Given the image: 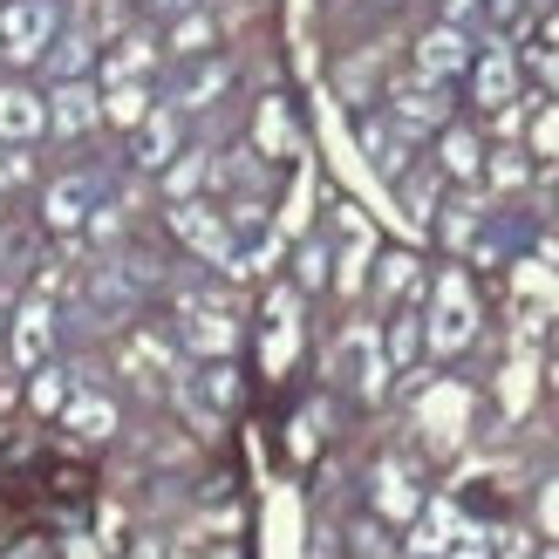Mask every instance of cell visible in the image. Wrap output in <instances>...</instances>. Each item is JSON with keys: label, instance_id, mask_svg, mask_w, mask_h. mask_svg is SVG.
Masks as SVG:
<instances>
[{"label": "cell", "instance_id": "obj_1", "mask_svg": "<svg viewBox=\"0 0 559 559\" xmlns=\"http://www.w3.org/2000/svg\"><path fill=\"white\" fill-rule=\"evenodd\" d=\"M55 41V0H8L0 8V48L14 62H41Z\"/></svg>", "mask_w": 559, "mask_h": 559}, {"label": "cell", "instance_id": "obj_2", "mask_svg": "<svg viewBox=\"0 0 559 559\" xmlns=\"http://www.w3.org/2000/svg\"><path fill=\"white\" fill-rule=\"evenodd\" d=\"M471 334H478L471 287H464V273H443V280H437V314H430V348H437V355H457Z\"/></svg>", "mask_w": 559, "mask_h": 559}, {"label": "cell", "instance_id": "obj_3", "mask_svg": "<svg viewBox=\"0 0 559 559\" xmlns=\"http://www.w3.org/2000/svg\"><path fill=\"white\" fill-rule=\"evenodd\" d=\"M389 117H396L403 136H424V130H443L451 123V103H443V82L416 75V82H396V96H389Z\"/></svg>", "mask_w": 559, "mask_h": 559}, {"label": "cell", "instance_id": "obj_4", "mask_svg": "<svg viewBox=\"0 0 559 559\" xmlns=\"http://www.w3.org/2000/svg\"><path fill=\"white\" fill-rule=\"evenodd\" d=\"M171 233L191 246V253H205V260H218V266H226V260L239 253V246H233V226H226V218H218L212 205H199V199H178Z\"/></svg>", "mask_w": 559, "mask_h": 559}, {"label": "cell", "instance_id": "obj_5", "mask_svg": "<svg viewBox=\"0 0 559 559\" xmlns=\"http://www.w3.org/2000/svg\"><path fill=\"white\" fill-rule=\"evenodd\" d=\"M41 130H48V96L21 90V82H0V144L27 151Z\"/></svg>", "mask_w": 559, "mask_h": 559}, {"label": "cell", "instance_id": "obj_6", "mask_svg": "<svg viewBox=\"0 0 559 559\" xmlns=\"http://www.w3.org/2000/svg\"><path fill=\"white\" fill-rule=\"evenodd\" d=\"M103 123V96L90 90V82H55V96H48V130L55 136H90Z\"/></svg>", "mask_w": 559, "mask_h": 559}, {"label": "cell", "instance_id": "obj_7", "mask_svg": "<svg viewBox=\"0 0 559 559\" xmlns=\"http://www.w3.org/2000/svg\"><path fill=\"white\" fill-rule=\"evenodd\" d=\"M471 69V41H464V27H430L424 41H416V75H430V82H451Z\"/></svg>", "mask_w": 559, "mask_h": 559}, {"label": "cell", "instance_id": "obj_8", "mask_svg": "<svg viewBox=\"0 0 559 559\" xmlns=\"http://www.w3.org/2000/svg\"><path fill=\"white\" fill-rule=\"evenodd\" d=\"M48 355H55V307H48V294H35L14 321V361L21 369H41Z\"/></svg>", "mask_w": 559, "mask_h": 559}, {"label": "cell", "instance_id": "obj_9", "mask_svg": "<svg viewBox=\"0 0 559 559\" xmlns=\"http://www.w3.org/2000/svg\"><path fill=\"white\" fill-rule=\"evenodd\" d=\"M90 212H96V178H55L48 199H41V218H48L55 233L90 226Z\"/></svg>", "mask_w": 559, "mask_h": 559}, {"label": "cell", "instance_id": "obj_10", "mask_svg": "<svg viewBox=\"0 0 559 559\" xmlns=\"http://www.w3.org/2000/svg\"><path fill=\"white\" fill-rule=\"evenodd\" d=\"M471 90H478L485 109H506V103L519 96V62H512V48H485L478 69H471Z\"/></svg>", "mask_w": 559, "mask_h": 559}, {"label": "cell", "instance_id": "obj_11", "mask_svg": "<svg viewBox=\"0 0 559 559\" xmlns=\"http://www.w3.org/2000/svg\"><path fill=\"white\" fill-rule=\"evenodd\" d=\"M185 342H191V355H226V348L239 342V328L226 321V307L185 300Z\"/></svg>", "mask_w": 559, "mask_h": 559}, {"label": "cell", "instance_id": "obj_12", "mask_svg": "<svg viewBox=\"0 0 559 559\" xmlns=\"http://www.w3.org/2000/svg\"><path fill=\"white\" fill-rule=\"evenodd\" d=\"M130 157L144 164V171H164V164L178 157V109H151V117L136 123V144H130Z\"/></svg>", "mask_w": 559, "mask_h": 559}, {"label": "cell", "instance_id": "obj_13", "mask_svg": "<svg viewBox=\"0 0 559 559\" xmlns=\"http://www.w3.org/2000/svg\"><path fill=\"white\" fill-rule=\"evenodd\" d=\"M62 416H69L75 437H109V430H117V403H109V396H90V389H75V396L62 403Z\"/></svg>", "mask_w": 559, "mask_h": 559}, {"label": "cell", "instance_id": "obj_14", "mask_svg": "<svg viewBox=\"0 0 559 559\" xmlns=\"http://www.w3.org/2000/svg\"><path fill=\"white\" fill-rule=\"evenodd\" d=\"M361 151H369V164H376V171L389 178V185H396L403 178V136L396 130H389V123H376V117H361Z\"/></svg>", "mask_w": 559, "mask_h": 559}, {"label": "cell", "instance_id": "obj_15", "mask_svg": "<svg viewBox=\"0 0 559 559\" xmlns=\"http://www.w3.org/2000/svg\"><path fill=\"white\" fill-rule=\"evenodd\" d=\"M144 117H151V90H144V82H109V90H103V123L136 130Z\"/></svg>", "mask_w": 559, "mask_h": 559}, {"label": "cell", "instance_id": "obj_16", "mask_svg": "<svg viewBox=\"0 0 559 559\" xmlns=\"http://www.w3.org/2000/svg\"><path fill=\"white\" fill-rule=\"evenodd\" d=\"M342 361L355 369L361 396H382V355H376V334H369V328H355L348 342H342Z\"/></svg>", "mask_w": 559, "mask_h": 559}, {"label": "cell", "instance_id": "obj_17", "mask_svg": "<svg viewBox=\"0 0 559 559\" xmlns=\"http://www.w3.org/2000/svg\"><path fill=\"white\" fill-rule=\"evenodd\" d=\"M151 62H157V41L151 35H123L117 55H109V82H144Z\"/></svg>", "mask_w": 559, "mask_h": 559}, {"label": "cell", "instance_id": "obj_18", "mask_svg": "<svg viewBox=\"0 0 559 559\" xmlns=\"http://www.w3.org/2000/svg\"><path fill=\"white\" fill-rule=\"evenodd\" d=\"M451 539H457V512H451V506H430V512H424V525H416V533H409V552L437 559V552L451 546Z\"/></svg>", "mask_w": 559, "mask_h": 559}, {"label": "cell", "instance_id": "obj_19", "mask_svg": "<svg viewBox=\"0 0 559 559\" xmlns=\"http://www.w3.org/2000/svg\"><path fill=\"white\" fill-rule=\"evenodd\" d=\"M443 171H451V178H478L485 171V151H478L471 130H443Z\"/></svg>", "mask_w": 559, "mask_h": 559}, {"label": "cell", "instance_id": "obj_20", "mask_svg": "<svg viewBox=\"0 0 559 559\" xmlns=\"http://www.w3.org/2000/svg\"><path fill=\"white\" fill-rule=\"evenodd\" d=\"M41 62L55 69V82H75L82 69H90V41H82V35H62V41H48Z\"/></svg>", "mask_w": 559, "mask_h": 559}, {"label": "cell", "instance_id": "obj_21", "mask_svg": "<svg viewBox=\"0 0 559 559\" xmlns=\"http://www.w3.org/2000/svg\"><path fill=\"white\" fill-rule=\"evenodd\" d=\"M205 171H212L205 157H178V164H164V191H171V205H178V199H191V191L205 185Z\"/></svg>", "mask_w": 559, "mask_h": 559}, {"label": "cell", "instance_id": "obj_22", "mask_svg": "<svg viewBox=\"0 0 559 559\" xmlns=\"http://www.w3.org/2000/svg\"><path fill=\"white\" fill-rule=\"evenodd\" d=\"M171 48H178V55H205V48H212V21H205L199 8H191V14H178V35H171Z\"/></svg>", "mask_w": 559, "mask_h": 559}, {"label": "cell", "instance_id": "obj_23", "mask_svg": "<svg viewBox=\"0 0 559 559\" xmlns=\"http://www.w3.org/2000/svg\"><path fill=\"white\" fill-rule=\"evenodd\" d=\"M27 403H35V409H62V403H69L62 369H48V361H41V369H35V389H27Z\"/></svg>", "mask_w": 559, "mask_h": 559}, {"label": "cell", "instance_id": "obj_24", "mask_svg": "<svg viewBox=\"0 0 559 559\" xmlns=\"http://www.w3.org/2000/svg\"><path fill=\"white\" fill-rule=\"evenodd\" d=\"M218 90H226V62H212V69H199V75L185 82V109H205Z\"/></svg>", "mask_w": 559, "mask_h": 559}, {"label": "cell", "instance_id": "obj_25", "mask_svg": "<svg viewBox=\"0 0 559 559\" xmlns=\"http://www.w3.org/2000/svg\"><path fill=\"white\" fill-rule=\"evenodd\" d=\"M396 191H403V205H409V218H430V205H437V178H396Z\"/></svg>", "mask_w": 559, "mask_h": 559}, {"label": "cell", "instance_id": "obj_26", "mask_svg": "<svg viewBox=\"0 0 559 559\" xmlns=\"http://www.w3.org/2000/svg\"><path fill=\"white\" fill-rule=\"evenodd\" d=\"M382 512H389V519H409V512H416V491L396 478V471H382Z\"/></svg>", "mask_w": 559, "mask_h": 559}, {"label": "cell", "instance_id": "obj_27", "mask_svg": "<svg viewBox=\"0 0 559 559\" xmlns=\"http://www.w3.org/2000/svg\"><path fill=\"white\" fill-rule=\"evenodd\" d=\"M443 559H491V539H485V533H464V525H457V539L443 546Z\"/></svg>", "mask_w": 559, "mask_h": 559}, {"label": "cell", "instance_id": "obj_28", "mask_svg": "<svg viewBox=\"0 0 559 559\" xmlns=\"http://www.w3.org/2000/svg\"><path fill=\"white\" fill-rule=\"evenodd\" d=\"M260 144H266V151H287V117H280V103L260 109Z\"/></svg>", "mask_w": 559, "mask_h": 559}, {"label": "cell", "instance_id": "obj_29", "mask_svg": "<svg viewBox=\"0 0 559 559\" xmlns=\"http://www.w3.org/2000/svg\"><path fill=\"white\" fill-rule=\"evenodd\" d=\"M328 280V246H300V287H321Z\"/></svg>", "mask_w": 559, "mask_h": 559}, {"label": "cell", "instance_id": "obj_30", "mask_svg": "<svg viewBox=\"0 0 559 559\" xmlns=\"http://www.w3.org/2000/svg\"><path fill=\"white\" fill-rule=\"evenodd\" d=\"M389 355H396V361H409V355H416V314H403L396 328H389Z\"/></svg>", "mask_w": 559, "mask_h": 559}, {"label": "cell", "instance_id": "obj_31", "mask_svg": "<svg viewBox=\"0 0 559 559\" xmlns=\"http://www.w3.org/2000/svg\"><path fill=\"white\" fill-rule=\"evenodd\" d=\"M533 151H546V157H559V109H546V117L533 123Z\"/></svg>", "mask_w": 559, "mask_h": 559}, {"label": "cell", "instance_id": "obj_32", "mask_svg": "<svg viewBox=\"0 0 559 559\" xmlns=\"http://www.w3.org/2000/svg\"><path fill=\"white\" fill-rule=\"evenodd\" d=\"M491 185H525V164H519V151L491 157Z\"/></svg>", "mask_w": 559, "mask_h": 559}, {"label": "cell", "instance_id": "obj_33", "mask_svg": "<svg viewBox=\"0 0 559 559\" xmlns=\"http://www.w3.org/2000/svg\"><path fill=\"white\" fill-rule=\"evenodd\" d=\"M205 396H212V403H233V369H226V361H218V369H205Z\"/></svg>", "mask_w": 559, "mask_h": 559}, {"label": "cell", "instance_id": "obj_34", "mask_svg": "<svg viewBox=\"0 0 559 559\" xmlns=\"http://www.w3.org/2000/svg\"><path fill=\"white\" fill-rule=\"evenodd\" d=\"M437 8H443V21H451V27H464L471 14H478V8H485V0H437Z\"/></svg>", "mask_w": 559, "mask_h": 559}, {"label": "cell", "instance_id": "obj_35", "mask_svg": "<svg viewBox=\"0 0 559 559\" xmlns=\"http://www.w3.org/2000/svg\"><path fill=\"white\" fill-rule=\"evenodd\" d=\"M27 178V157H0V185H21Z\"/></svg>", "mask_w": 559, "mask_h": 559}, {"label": "cell", "instance_id": "obj_36", "mask_svg": "<svg viewBox=\"0 0 559 559\" xmlns=\"http://www.w3.org/2000/svg\"><path fill=\"white\" fill-rule=\"evenodd\" d=\"M151 8H157V14H191L199 0H151Z\"/></svg>", "mask_w": 559, "mask_h": 559}, {"label": "cell", "instance_id": "obj_37", "mask_svg": "<svg viewBox=\"0 0 559 559\" xmlns=\"http://www.w3.org/2000/svg\"><path fill=\"white\" fill-rule=\"evenodd\" d=\"M8 559H48V552H41V546H14Z\"/></svg>", "mask_w": 559, "mask_h": 559}, {"label": "cell", "instance_id": "obj_38", "mask_svg": "<svg viewBox=\"0 0 559 559\" xmlns=\"http://www.w3.org/2000/svg\"><path fill=\"white\" fill-rule=\"evenodd\" d=\"M546 41H552V48H559V14H552V21H546Z\"/></svg>", "mask_w": 559, "mask_h": 559}]
</instances>
